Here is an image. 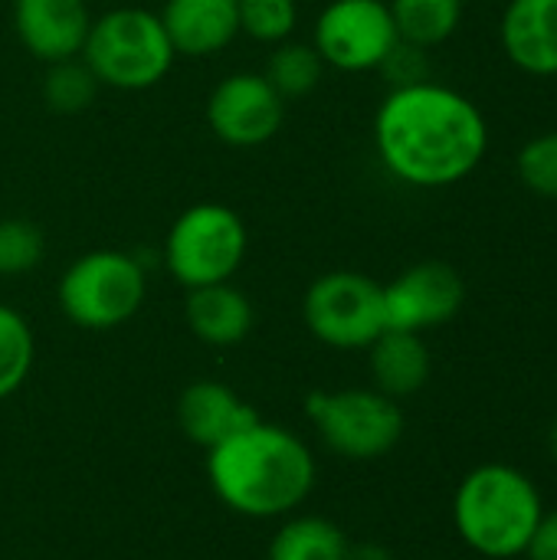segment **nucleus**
Listing matches in <instances>:
<instances>
[{
  "label": "nucleus",
  "instance_id": "nucleus-21",
  "mask_svg": "<svg viewBox=\"0 0 557 560\" xmlns=\"http://www.w3.org/2000/svg\"><path fill=\"white\" fill-rule=\"evenodd\" d=\"M33 354L36 341L30 322L16 308L0 302V400L23 387L33 368Z\"/></svg>",
  "mask_w": 557,
  "mask_h": 560
},
{
  "label": "nucleus",
  "instance_id": "nucleus-24",
  "mask_svg": "<svg viewBox=\"0 0 557 560\" xmlns=\"http://www.w3.org/2000/svg\"><path fill=\"white\" fill-rule=\"evenodd\" d=\"M46 256L43 230L30 220H0V276H26Z\"/></svg>",
  "mask_w": 557,
  "mask_h": 560
},
{
  "label": "nucleus",
  "instance_id": "nucleus-1",
  "mask_svg": "<svg viewBox=\"0 0 557 560\" xmlns=\"http://www.w3.org/2000/svg\"><path fill=\"white\" fill-rule=\"evenodd\" d=\"M381 164L410 187L466 180L489 148V125L473 98L440 82L394 85L374 115Z\"/></svg>",
  "mask_w": 557,
  "mask_h": 560
},
{
  "label": "nucleus",
  "instance_id": "nucleus-18",
  "mask_svg": "<svg viewBox=\"0 0 557 560\" xmlns=\"http://www.w3.org/2000/svg\"><path fill=\"white\" fill-rule=\"evenodd\" d=\"M351 541L345 532L318 515L289 518L269 541V560H345Z\"/></svg>",
  "mask_w": 557,
  "mask_h": 560
},
{
  "label": "nucleus",
  "instance_id": "nucleus-16",
  "mask_svg": "<svg viewBox=\"0 0 557 560\" xmlns=\"http://www.w3.org/2000/svg\"><path fill=\"white\" fill-rule=\"evenodd\" d=\"M184 322L197 341L210 348H233L253 331L256 312L246 292H240L233 282H213L187 289Z\"/></svg>",
  "mask_w": 557,
  "mask_h": 560
},
{
  "label": "nucleus",
  "instance_id": "nucleus-10",
  "mask_svg": "<svg viewBox=\"0 0 557 560\" xmlns=\"http://www.w3.org/2000/svg\"><path fill=\"white\" fill-rule=\"evenodd\" d=\"M207 125L230 148H259L286 121V98L263 72H230L207 95Z\"/></svg>",
  "mask_w": 557,
  "mask_h": 560
},
{
  "label": "nucleus",
  "instance_id": "nucleus-7",
  "mask_svg": "<svg viewBox=\"0 0 557 560\" xmlns=\"http://www.w3.org/2000/svg\"><path fill=\"white\" fill-rule=\"evenodd\" d=\"M305 413L322 443L355 463L387 456L404 436V410L381 390H315L305 400Z\"/></svg>",
  "mask_w": 557,
  "mask_h": 560
},
{
  "label": "nucleus",
  "instance_id": "nucleus-8",
  "mask_svg": "<svg viewBox=\"0 0 557 560\" xmlns=\"http://www.w3.org/2000/svg\"><path fill=\"white\" fill-rule=\"evenodd\" d=\"M302 318L312 338L338 351L371 348L387 331L384 285L364 272L335 269L318 276L302 299Z\"/></svg>",
  "mask_w": 557,
  "mask_h": 560
},
{
  "label": "nucleus",
  "instance_id": "nucleus-11",
  "mask_svg": "<svg viewBox=\"0 0 557 560\" xmlns=\"http://www.w3.org/2000/svg\"><path fill=\"white\" fill-rule=\"evenodd\" d=\"M463 302H466L463 276L440 259L417 262L384 285L387 328L397 331L423 335L430 328H440L460 315Z\"/></svg>",
  "mask_w": 557,
  "mask_h": 560
},
{
  "label": "nucleus",
  "instance_id": "nucleus-27",
  "mask_svg": "<svg viewBox=\"0 0 557 560\" xmlns=\"http://www.w3.org/2000/svg\"><path fill=\"white\" fill-rule=\"evenodd\" d=\"M345 560H394L387 548L381 545H358V548H348V558Z\"/></svg>",
  "mask_w": 557,
  "mask_h": 560
},
{
  "label": "nucleus",
  "instance_id": "nucleus-9",
  "mask_svg": "<svg viewBox=\"0 0 557 560\" xmlns=\"http://www.w3.org/2000/svg\"><path fill=\"white\" fill-rule=\"evenodd\" d=\"M401 36L387 0H332L315 20L312 46L338 72H371L387 62Z\"/></svg>",
  "mask_w": 557,
  "mask_h": 560
},
{
  "label": "nucleus",
  "instance_id": "nucleus-2",
  "mask_svg": "<svg viewBox=\"0 0 557 560\" xmlns=\"http://www.w3.org/2000/svg\"><path fill=\"white\" fill-rule=\"evenodd\" d=\"M207 479L227 509L246 518H279L312 495L315 456L292 430L259 417L207 450Z\"/></svg>",
  "mask_w": 557,
  "mask_h": 560
},
{
  "label": "nucleus",
  "instance_id": "nucleus-3",
  "mask_svg": "<svg viewBox=\"0 0 557 560\" xmlns=\"http://www.w3.org/2000/svg\"><path fill=\"white\" fill-rule=\"evenodd\" d=\"M545 515L535 482L506 463L473 469L453 499V525L460 538L483 558L509 560L525 555Z\"/></svg>",
  "mask_w": 557,
  "mask_h": 560
},
{
  "label": "nucleus",
  "instance_id": "nucleus-25",
  "mask_svg": "<svg viewBox=\"0 0 557 560\" xmlns=\"http://www.w3.org/2000/svg\"><path fill=\"white\" fill-rule=\"evenodd\" d=\"M515 167H519L522 184H525L532 194L548 197V200H557V128L555 131L538 135V138H532V141L519 151Z\"/></svg>",
  "mask_w": 557,
  "mask_h": 560
},
{
  "label": "nucleus",
  "instance_id": "nucleus-20",
  "mask_svg": "<svg viewBox=\"0 0 557 560\" xmlns=\"http://www.w3.org/2000/svg\"><path fill=\"white\" fill-rule=\"evenodd\" d=\"M325 72L322 56L315 52L312 43H299V39H286L279 46H272L269 59H266V82L289 102V98H305L318 89Z\"/></svg>",
  "mask_w": 557,
  "mask_h": 560
},
{
  "label": "nucleus",
  "instance_id": "nucleus-5",
  "mask_svg": "<svg viewBox=\"0 0 557 560\" xmlns=\"http://www.w3.org/2000/svg\"><path fill=\"white\" fill-rule=\"evenodd\" d=\"M148 295V272L125 249H92L72 259L59 279L62 315L85 331H108L138 315Z\"/></svg>",
  "mask_w": 557,
  "mask_h": 560
},
{
  "label": "nucleus",
  "instance_id": "nucleus-12",
  "mask_svg": "<svg viewBox=\"0 0 557 560\" xmlns=\"http://www.w3.org/2000/svg\"><path fill=\"white\" fill-rule=\"evenodd\" d=\"M89 26L92 13L85 0H13V33L20 46L46 66L76 59Z\"/></svg>",
  "mask_w": 557,
  "mask_h": 560
},
{
  "label": "nucleus",
  "instance_id": "nucleus-13",
  "mask_svg": "<svg viewBox=\"0 0 557 560\" xmlns=\"http://www.w3.org/2000/svg\"><path fill=\"white\" fill-rule=\"evenodd\" d=\"M177 56L207 59L240 36V0H164L158 13Z\"/></svg>",
  "mask_w": 557,
  "mask_h": 560
},
{
  "label": "nucleus",
  "instance_id": "nucleus-15",
  "mask_svg": "<svg viewBox=\"0 0 557 560\" xmlns=\"http://www.w3.org/2000/svg\"><path fill=\"white\" fill-rule=\"evenodd\" d=\"M502 49L529 75H557V0H512L502 13Z\"/></svg>",
  "mask_w": 557,
  "mask_h": 560
},
{
  "label": "nucleus",
  "instance_id": "nucleus-26",
  "mask_svg": "<svg viewBox=\"0 0 557 560\" xmlns=\"http://www.w3.org/2000/svg\"><path fill=\"white\" fill-rule=\"evenodd\" d=\"M525 558L529 560H557V509L555 512H545L529 548H525Z\"/></svg>",
  "mask_w": 557,
  "mask_h": 560
},
{
  "label": "nucleus",
  "instance_id": "nucleus-28",
  "mask_svg": "<svg viewBox=\"0 0 557 560\" xmlns=\"http://www.w3.org/2000/svg\"><path fill=\"white\" fill-rule=\"evenodd\" d=\"M552 446H555V456H557V423H555V433H552Z\"/></svg>",
  "mask_w": 557,
  "mask_h": 560
},
{
  "label": "nucleus",
  "instance_id": "nucleus-23",
  "mask_svg": "<svg viewBox=\"0 0 557 560\" xmlns=\"http://www.w3.org/2000/svg\"><path fill=\"white\" fill-rule=\"evenodd\" d=\"M299 23L295 0H240V33L256 43L279 46L292 39Z\"/></svg>",
  "mask_w": 557,
  "mask_h": 560
},
{
  "label": "nucleus",
  "instance_id": "nucleus-17",
  "mask_svg": "<svg viewBox=\"0 0 557 560\" xmlns=\"http://www.w3.org/2000/svg\"><path fill=\"white\" fill-rule=\"evenodd\" d=\"M368 364H371L374 390L394 400L423 390L433 371L427 341L417 331H397V328H387L371 341Z\"/></svg>",
  "mask_w": 557,
  "mask_h": 560
},
{
  "label": "nucleus",
  "instance_id": "nucleus-19",
  "mask_svg": "<svg viewBox=\"0 0 557 560\" xmlns=\"http://www.w3.org/2000/svg\"><path fill=\"white\" fill-rule=\"evenodd\" d=\"M387 7L401 43L417 49L446 43L463 20V0H387Z\"/></svg>",
  "mask_w": 557,
  "mask_h": 560
},
{
  "label": "nucleus",
  "instance_id": "nucleus-22",
  "mask_svg": "<svg viewBox=\"0 0 557 560\" xmlns=\"http://www.w3.org/2000/svg\"><path fill=\"white\" fill-rule=\"evenodd\" d=\"M98 82L95 75L89 72V66L76 56V59H62V62H53L46 69V79H43V98L53 112L59 115H76V112H85L95 95H98Z\"/></svg>",
  "mask_w": 557,
  "mask_h": 560
},
{
  "label": "nucleus",
  "instance_id": "nucleus-6",
  "mask_svg": "<svg viewBox=\"0 0 557 560\" xmlns=\"http://www.w3.org/2000/svg\"><path fill=\"white\" fill-rule=\"evenodd\" d=\"M246 223L227 203H194L181 210L164 236V266L184 289L230 282L246 259Z\"/></svg>",
  "mask_w": 557,
  "mask_h": 560
},
{
  "label": "nucleus",
  "instance_id": "nucleus-4",
  "mask_svg": "<svg viewBox=\"0 0 557 560\" xmlns=\"http://www.w3.org/2000/svg\"><path fill=\"white\" fill-rule=\"evenodd\" d=\"M79 59L89 66L98 85L144 92L171 72L177 52L158 13L141 7H115L102 16H92Z\"/></svg>",
  "mask_w": 557,
  "mask_h": 560
},
{
  "label": "nucleus",
  "instance_id": "nucleus-14",
  "mask_svg": "<svg viewBox=\"0 0 557 560\" xmlns=\"http://www.w3.org/2000/svg\"><path fill=\"white\" fill-rule=\"evenodd\" d=\"M256 420L259 413L220 381H194L177 404V423L184 436L204 450L220 446L223 440H230Z\"/></svg>",
  "mask_w": 557,
  "mask_h": 560
}]
</instances>
